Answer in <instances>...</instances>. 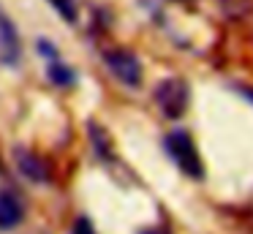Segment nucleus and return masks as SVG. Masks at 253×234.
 I'll return each instance as SVG.
<instances>
[{
	"mask_svg": "<svg viewBox=\"0 0 253 234\" xmlns=\"http://www.w3.org/2000/svg\"><path fill=\"white\" fill-rule=\"evenodd\" d=\"M164 144H166L169 158L182 169V174H188V177H193V180H202L204 177L202 158H199L196 144H193V139H191L188 131H171V134L164 139Z\"/></svg>",
	"mask_w": 253,
	"mask_h": 234,
	"instance_id": "obj_1",
	"label": "nucleus"
},
{
	"mask_svg": "<svg viewBox=\"0 0 253 234\" xmlns=\"http://www.w3.org/2000/svg\"><path fill=\"white\" fill-rule=\"evenodd\" d=\"M155 101L166 117H180L188 109V85L182 79H166L155 87Z\"/></svg>",
	"mask_w": 253,
	"mask_h": 234,
	"instance_id": "obj_2",
	"label": "nucleus"
},
{
	"mask_svg": "<svg viewBox=\"0 0 253 234\" xmlns=\"http://www.w3.org/2000/svg\"><path fill=\"white\" fill-rule=\"evenodd\" d=\"M106 65H109V71L123 82V85L136 87L139 82H142V63H139V57L133 52H128V49H109V52H106Z\"/></svg>",
	"mask_w": 253,
	"mask_h": 234,
	"instance_id": "obj_3",
	"label": "nucleus"
},
{
	"mask_svg": "<svg viewBox=\"0 0 253 234\" xmlns=\"http://www.w3.org/2000/svg\"><path fill=\"white\" fill-rule=\"evenodd\" d=\"M19 54H22V44H19V33L8 16L0 14V63L3 65H17Z\"/></svg>",
	"mask_w": 253,
	"mask_h": 234,
	"instance_id": "obj_4",
	"label": "nucleus"
},
{
	"mask_svg": "<svg viewBox=\"0 0 253 234\" xmlns=\"http://www.w3.org/2000/svg\"><path fill=\"white\" fill-rule=\"evenodd\" d=\"M17 166H19V172L28 180H33V183H49V166H46V161L39 158L36 152L17 150Z\"/></svg>",
	"mask_w": 253,
	"mask_h": 234,
	"instance_id": "obj_5",
	"label": "nucleus"
},
{
	"mask_svg": "<svg viewBox=\"0 0 253 234\" xmlns=\"http://www.w3.org/2000/svg\"><path fill=\"white\" fill-rule=\"evenodd\" d=\"M22 218H25V207H22V201L17 199V193L3 190V193H0V229L19 226Z\"/></svg>",
	"mask_w": 253,
	"mask_h": 234,
	"instance_id": "obj_6",
	"label": "nucleus"
},
{
	"mask_svg": "<svg viewBox=\"0 0 253 234\" xmlns=\"http://www.w3.org/2000/svg\"><path fill=\"white\" fill-rule=\"evenodd\" d=\"M49 79L55 82V85H74V71L71 68H66V65H60V63H52L49 65Z\"/></svg>",
	"mask_w": 253,
	"mask_h": 234,
	"instance_id": "obj_7",
	"label": "nucleus"
},
{
	"mask_svg": "<svg viewBox=\"0 0 253 234\" xmlns=\"http://www.w3.org/2000/svg\"><path fill=\"white\" fill-rule=\"evenodd\" d=\"M49 3L55 5L57 14H60L66 22H74V19H77V0H49Z\"/></svg>",
	"mask_w": 253,
	"mask_h": 234,
	"instance_id": "obj_8",
	"label": "nucleus"
},
{
	"mask_svg": "<svg viewBox=\"0 0 253 234\" xmlns=\"http://www.w3.org/2000/svg\"><path fill=\"white\" fill-rule=\"evenodd\" d=\"M71 234H95V229H93V223H90V218H77V223H74V229H71Z\"/></svg>",
	"mask_w": 253,
	"mask_h": 234,
	"instance_id": "obj_9",
	"label": "nucleus"
},
{
	"mask_svg": "<svg viewBox=\"0 0 253 234\" xmlns=\"http://www.w3.org/2000/svg\"><path fill=\"white\" fill-rule=\"evenodd\" d=\"M240 93H242V95H245L248 101L253 103V87H240Z\"/></svg>",
	"mask_w": 253,
	"mask_h": 234,
	"instance_id": "obj_10",
	"label": "nucleus"
},
{
	"mask_svg": "<svg viewBox=\"0 0 253 234\" xmlns=\"http://www.w3.org/2000/svg\"><path fill=\"white\" fill-rule=\"evenodd\" d=\"M142 234H164V232H155V229H150V232H142Z\"/></svg>",
	"mask_w": 253,
	"mask_h": 234,
	"instance_id": "obj_11",
	"label": "nucleus"
}]
</instances>
